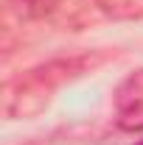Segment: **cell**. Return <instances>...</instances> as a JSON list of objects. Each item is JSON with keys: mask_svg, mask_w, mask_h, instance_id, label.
<instances>
[{"mask_svg": "<svg viewBox=\"0 0 143 145\" xmlns=\"http://www.w3.org/2000/svg\"><path fill=\"white\" fill-rule=\"evenodd\" d=\"M115 123H118L121 131H132V134L143 131V103L140 106H129V109H118Z\"/></svg>", "mask_w": 143, "mask_h": 145, "instance_id": "cell-3", "label": "cell"}, {"mask_svg": "<svg viewBox=\"0 0 143 145\" xmlns=\"http://www.w3.org/2000/svg\"><path fill=\"white\" fill-rule=\"evenodd\" d=\"M115 109H129V106H140L143 103V67L132 70L124 81L115 87L112 92Z\"/></svg>", "mask_w": 143, "mask_h": 145, "instance_id": "cell-1", "label": "cell"}, {"mask_svg": "<svg viewBox=\"0 0 143 145\" xmlns=\"http://www.w3.org/2000/svg\"><path fill=\"white\" fill-rule=\"evenodd\" d=\"M14 6L23 17H45L59 6V0H14Z\"/></svg>", "mask_w": 143, "mask_h": 145, "instance_id": "cell-4", "label": "cell"}, {"mask_svg": "<svg viewBox=\"0 0 143 145\" xmlns=\"http://www.w3.org/2000/svg\"><path fill=\"white\" fill-rule=\"evenodd\" d=\"M140 145H143V142H140Z\"/></svg>", "mask_w": 143, "mask_h": 145, "instance_id": "cell-5", "label": "cell"}, {"mask_svg": "<svg viewBox=\"0 0 143 145\" xmlns=\"http://www.w3.org/2000/svg\"><path fill=\"white\" fill-rule=\"evenodd\" d=\"M98 8L112 20H143V0H98Z\"/></svg>", "mask_w": 143, "mask_h": 145, "instance_id": "cell-2", "label": "cell"}]
</instances>
